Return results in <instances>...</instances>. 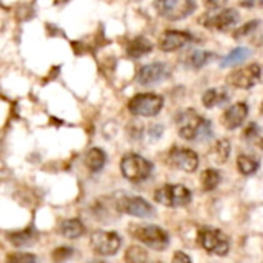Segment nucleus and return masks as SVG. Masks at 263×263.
I'll return each instance as SVG.
<instances>
[{"label":"nucleus","mask_w":263,"mask_h":263,"mask_svg":"<svg viewBox=\"0 0 263 263\" xmlns=\"http://www.w3.org/2000/svg\"><path fill=\"white\" fill-rule=\"evenodd\" d=\"M228 92L222 88H211L208 89L203 97H202V103L206 106V108H214L217 105H222L228 100Z\"/></svg>","instance_id":"nucleus-19"},{"label":"nucleus","mask_w":263,"mask_h":263,"mask_svg":"<svg viewBox=\"0 0 263 263\" xmlns=\"http://www.w3.org/2000/svg\"><path fill=\"white\" fill-rule=\"evenodd\" d=\"M177 128L179 136L185 140H196L199 137H205V131H210V123L199 116L194 109H185L177 116Z\"/></svg>","instance_id":"nucleus-1"},{"label":"nucleus","mask_w":263,"mask_h":263,"mask_svg":"<svg viewBox=\"0 0 263 263\" xmlns=\"http://www.w3.org/2000/svg\"><path fill=\"white\" fill-rule=\"evenodd\" d=\"M259 168V162L250 156H239L237 157V170L243 174V176H250L253 173H256Z\"/></svg>","instance_id":"nucleus-24"},{"label":"nucleus","mask_w":263,"mask_h":263,"mask_svg":"<svg viewBox=\"0 0 263 263\" xmlns=\"http://www.w3.org/2000/svg\"><path fill=\"white\" fill-rule=\"evenodd\" d=\"M213 55L210 54V52H206V51H193L190 55H188V60H186V63H188V66H193V68H200V66H203V65H206L208 62H210V59H211Z\"/></svg>","instance_id":"nucleus-26"},{"label":"nucleus","mask_w":263,"mask_h":263,"mask_svg":"<svg viewBox=\"0 0 263 263\" xmlns=\"http://www.w3.org/2000/svg\"><path fill=\"white\" fill-rule=\"evenodd\" d=\"M197 240L200 247L208 251L210 254L216 256H227L230 251V242L228 237L220 231V230H213V228H203L199 231Z\"/></svg>","instance_id":"nucleus-7"},{"label":"nucleus","mask_w":263,"mask_h":263,"mask_svg":"<svg viewBox=\"0 0 263 263\" xmlns=\"http://www.w3.org/2000/svg\"><path fill=\"white\" fill-rule=\"evenodd\" d=\"M35 240H37V233L32 228H26V230L9 234V242L14 247H28V245H32Z\"/></svg>","instance_id":"nucleus-21"},{"label":"nucleus","mask_w":263,"mask_h":263,"mask_svg":"<svg viewBox=\"0 0 263 263\" xmlns=\"http://www.w3.org/2000/svg\"><path fill=\"white\" fill-rule=\"evenodd\" d=\"M245 134H247L248 137H250V136H256V134H257V125H256V123H251V125L248 126V129H247Z\"/></svg>","instance_id":"nucleus-33"},{"label":"nucleus","mask_w":263,"mask_h":263,"mask_svg":"<svg viewBox=\"0 0 263 263\" xmlns=\"http://www.w3.org/2000/svg\"><path fill=\"white\" fill-rule=\"evenodd\" d=\"M6 263H37V259L31 253H11L6 256Z\"/></svg>","instance_id":"nucleus-27"},{"label":"nucleus","mask_w":263,"mask_h":263,"mask_svg":"<svg viewBox=\"0 0 263 263\" xmlns=\"http://www.w3.org/2000/svg\"><path fill=\"white\" fill-rule=\"evenodd\" d=\"M171 263H193V260H191V257L188 254H185L182 251H177V253H174Z\"/></svg>","instance_id":"nucleus-30"},{"label":"nucleus","mask_w":263,"mask_h":263,"mask_svg":"<svg viewBox=\"0 0 263 263\" xmlns=\"http://www.w3.org/2000/svg\"><path fill=\"white\" fill-rule=\"evenodd\" d=\"M200 182H202L203 191H213V190H216V188L219 186V183H220V173H219L217 170L210 168V170H206V171L202 174Z\"/></svg>","instance_id":"nucleus-23"},{"label":"nucleus","mask_w":263,"mask_h":263,"mask_svg":"<svg viewBox=\"0 0 263 263\" xmlns=\"http://www.w3.org/2000/svg\"><path fill=\"white\" fill-rule=\"evenodd\" d=\"M89 263H105V262H102V260H91Z\"/></svg>","instance_id":"nucleus-34"},{"label":"nucleus","mask_w":263,"mask_h":263,"mask_svg":"<svg viewBox=\"0 0 263 263\" xmlns=\"http://www.w3.org/2000/svg\"><path fill=\"white\" fill-rule=\"evenodd\" d=\"M239 3L245 8H254V6H262L263 0H239Z\"/></svg>","instance_id":"nucleus-31"},{"label":"nucleus","mask_w":263,"mask_h":263,"mask_svg":"<svg viewBox=\"0 0 263 263\" xmlns=\"http://www.w3.org/2000/svg\"><path fill=\"white\" fill-rule=\"evenodd\" d=\"M191 40H193V35L188 32L177 31V29H168L160 35L159 48L163 52H174V51L183 48L185 45H188Z\"/></svg>","instance_id":"nucleus-14"},{"label":"nucleus","mask_w":263,"mask_h":263,"mask_svg":"<svg viewBox=\"0 0 263 263\" xmlns=\"http://www.w3.org/2000/svg\"><path fill=\"white\" fill-rule=\"evenodd\" d=\"M89 242L94 253L100 256H114L122 245L119 234L112 231H94Z\"/></svg>","instance_id":"nucleus-8"},{"label":"nucleus","mask_w":263,"mask_h":263,"mask_svg":"<svg viewBox=\"0 0 263 263\" xmlns=\"http://www.w3.org/2000/svg\"><path fill=\"white\" fill-rule=\"evenodd\" d=\"M230 153H231V145L227 139H220L216 142V145L211 148L210 156L211 160L216 163H225L230 159Z\"/></svg>","instance_id":"nucleus-20"},{"label":"nucleus","mask_w":263,"mask_h":263,"mask_svg":"<svg viewBox=\"0 0 263 263\" xmlns=\"http://www.w3.org/2000/svg\"><path fill=\"white\" fill-rule=\"evenodd\" d=\"M168 163L173 168L182 170L185 173H194L199 166V156L190 149V148H182L176 146L168 153Z\"/></svg>","instance_id":"nucleus-11"},{"label":"nucleus","mask_w":263,"mask_h":263,"mask_svg":"<svg viewBox=\"0 0 263 263\" xmlns=\"http://www.w3.org/2000/svg\"><path fill=\"white\" fill-rule=\"evenodd\" d=\"M106 163V154L100 148H91L85 156V165L89 171L97 173L100 171Z\"/></svg>","instance_id":"nucleus-17"},{"label":"nucleus","mask_w":263,"mask_h":263,"mask_svg":"<svg viewBox=\"0 0 263 263\" xmlns=\"http://www.w3.org/2000/svg\"><path fill=\"white\" fill-rule=\"evenodd\" d=\"M162 108H163V97L153 92L136 94L128 103L129 112L133 116H140V117H154L162 111Z\"/></svg>","instance_id":"nucleus-4"},{"label":"nucleus","mask_w":263,"mask_h":263,"mask_svg":"<svg viewBox=\"0 0 263 263\" xmlns=\"http://www.w3.org/2000/svg\"><path fill=\"white\" fill-rule=\"evenodd\" d=\"M260 66L257 63H251L248 66H243L240 69L233 71L228 77H227V83H230L234 88H240V89H250L253 88L259 79H260Z\"/></svg>","instance_id":"nucleus-10"},{"label":"nucleus","mask_w":263,"mask_h":263,"mask_svg":"<svg viewBox=\"0 0 263 263\" xmlns=\"http://www.w3.org/2000/svg\"><path fill=\"white\" fill-rule=\"evenodd\" d=\"M154 199L160 205H165L170 208H182L191 202L193 196H191V191L183 185H165L156 191Z\"/></svg>","instance_id":"nucleus-5"},{"label":"nucleus","mask_w":263,"mask_h":263,"mask_svg":"<svg viewBox=\"0 0 263 263\" xmlns=\"http://www.w3.org/2000/svg\"><path fill=\"white\" fill-rule=\"evenodd\" d=\"M170 76V69L165 63L160 62H154V63H148L143 65L136 76V80L139 85L142 86H153L156 83L163 82L166 77Z\"/></svg>","instance_id":"nucleus-13"},{"label":"nucleus","mask_w":263,"mask_h":263,"mask_svg":"<svg viewBox=\"0 0 263 263\" xmlns=\"http://www.w3.org/2000/svg\"><path fill=\"white\" fill-rule=\"evenodd\" d=\"M151 51H153V43L145 37H136L126 46V54L131 59H140V57L149 54Z\"/></svg>","instance_id":"nucleus-16"},{"label":"nucleus","mask_w":263,"mask_h":263,"mask_svg":"<svg viewBox=\"0 0 263 263\" xmlns=\"http://www.w3.org/2000/svg\"><path fill=\"white\" fill-rule=\"evenodd\" d=\"M117 211L128 214V216L140 217V219H146V217H151L154 214L153 205L148 203L145 199L136 197V196H125V197L119 199L117 200Z\"/></svg>","instance_id":"nucleus-9"},{"label":"nucleus","mask_w":263,"mask_h":263,"mask_svg":"<svg viewBox=\"0 0 263 263\" xmlns=\"http://www.w3.org/2000/svg\"><path fill=\"white\" fill-rule=\"evenodd\" d=\"M60 233L66 239H79L85 234V227L79 219H68L60 223Z\"/></svg>","instance_id":"nucleus-18"},{"label":"nucleus","mask_w":263,"mask_h":263,"mask_svg":"<svg viewBox=\"0 0 263 263\" xmlns=\"http://www.w3.org/2000/svg\"><path fill=\"white\" fill-rule=\"evenodd\" d=\"M257 23H259V20H253V22H248V23H245L242 28H239L237 31H234V37L236 39H239V37H245V35H248L256 26H257Z\"/></svg>","instance_id":"nucleus-29"},{"label":"nucleus","mask_w":263,"mask_h":263,"mask_svg":"<svg viewBox=\"0 0 263 263\" xmlns=\"http://www.w3.org/2000/svg\"><path fill=\"white\" fill-rule=\"evenodd\" d=\"M262 111H263V105H262Z\"/></svg>","instance_id":"nucleus-36"},{"label":"nucleus","mask_w":263,"mask_h":263,"mask_svg":"<svg viewBox=\"0 0 263 263\" xmlns=\"http://www.w3.org/2000/svg\"><path fill=\"white\" fill-rule=\"evenodd\" d=\"M259 145H260V148H262V149H263V139H262V140H260V143H259Z\"/></svg>","instance_id":"nucleus-35"},{"label":"nucleus","mask_w":263,"mask_h":263,"mask_svg":"<svg viewBox=\"0 0 263 263\" xmlns=\"http://www.w3.org/2000/svg\"><path fill=\"white\" fill-rule=\"evenodd\" d=\"M125 262L126 263H146L148 262V253L137 245H133L125 253Z\"/></svg>","instance_id":"nucleus-25"},{"label":"nucleus","mask_w":263,"mask_h":263,"mask_svg":"<svg viewBox=\"0 0 263 263\" xmlns=\"http://www.w3.org/2000/svg\"><path fill=\"white\" fill-rule=\"evenodd\" d=\"M247 116H248V105L243 102H239V103H234L233 106H230L223 112L222 123L228 129H236L245 122Z\"/></svg>","instance_id":"nucleus-15"},{"label":"nucleus","mask_w":263,"mask_h":263,"mask_svg":"<svg viewBox=\"0 0 263 263\" xmlns=\"http://www.w3.org/2000/svg\"><path fill=\"white\" fill-rule=\"evenodd\" d=\"M120 171L123 177L129 182L139 183L149 177L153 173V163L139 154H126L120 162Z\"/></svg>","instance_id":"nucleus-3"},{"label":"nucleus","mask_w":263,"mask_h":263,"mask_svg":"<svg viewBox=\"0 0 263 263\" xmlns=\"http://www.w3.org/2000/svg\"><path fill=\"white\" fill-rule=\"evenodd\" d=\"M74 254V250L72 248H68V247H60V248H55L51 254L52 257V262L54 263H62L65 260H68L71 256Z\"/></svg>","instance_id":"nucleus-28"},{"label":"nucleus","mask_w":263,"mask_h":263,"mask_svg":"<svg viewBox=\"0 0 263 263\" xmlns=\"http://www.w3.org/2000/svg\"><path fill=\"white\" fill-rule=\"evenodd\" d=\"M154 8L166 20H182L196 9L194 0H156Z\"/></svg>","instance_id":"nucleus-6"},{"label":"nucleus","mask_w":263,"mask_h":263,"mask_svg":"<svg viewBox=\"0 0 263 263\" xmlns=\"http://www.w3.org/2000/svg\"><path fill=\"white\" fill-rule=\"evenodd\" d=\"M129 233L134 239L157 251H163L170 245V237L166 231L156 225H131Z\"/></svg>","instance_id":"nucleus-2"},{"label":"nucleus","mask_w":263,"mask_h":263,"mask_svg":"<svg viewBox=\"0 0 263 263\" xmlns=\"http://www.w3.org/2000/svg\"><path fill=\"white\" fill-rule=\"evenodd\" d=\"M251 55V49L248 48H243V46H239V48H234L227 57H223V60L220 62V66L222 68H228V66H236L239 63H242L243 60H247L248 57Z\"/></svg>","instance_id":"nucleus-22"},{"label":"nucleus","mask_w":263,"mask_h":263,"mask_svg":"<svg viewBox=\"0 0 263 263\" xmlns=\"http://www.w3.org/2000/svg\"><path fill=\"white\" fill-rule=\"evenodd\" d=\"M239 20H240V15L236 9L223 8V9L211 11L210 14H206L205 18H202V22H203L202 25H205L206 28H211V29L225 31L228 28H233Z\"/></svg>","instance_id":"nucleus-12"},{"label":"nucleus","mask_w":263,"mask_h":263,"mask_svg":"<svg viewBox=\"0 0 263 263\" xmlns=\"http://www.w3.org/2000/svg\"><path fill=\"white\" fill-rule=\"evenodd\" d=\"M205 2H206V6H208V8L219 9V8H222L228 0H205Z\"/></svg>","instance_id":"nucleus-32"}]
</instances>
